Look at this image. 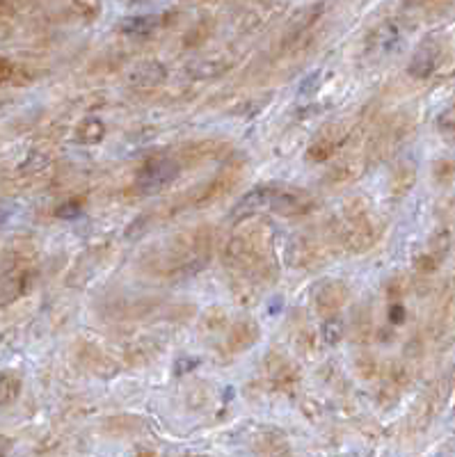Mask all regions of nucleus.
<instances>
[{"label": "nucleus", "mask_w": 455, "mask_h": 457, "mask_svg": "<svg viewBox=\"0 0 455 457\" xmlns=\"http://www.w3.org/2000/svg\"><path fill=\"white\" fill-rule=\"evenodd\" d=\"M439 60H442V48L435 39H428V42H423L415 57H412L410 62V74L417 76V78H428L432 71L439 67Z\"/></svg>", "instance_id": "1"}, {"label": "nucleus", "mask_w": 455, "mask_h": 457, "mask_svg": "<svg viewBox=\"0 0 455 457\" xmlns=\"http://www.w3.org/2000/svg\"><path fill=\"white\" fill-rule=\"evenodd\" d=\"M153 26H156V16H133L121 26V30L138 35V33H149Z\"/></svg>", "instance_id": "2"}, {"label": "nucleus", "mask_w": 455, "mask_h": 457, "mask_svg": "<svg viewBox=\"0 0 455 457\" xmlns=\"http://www.w3.org/2000/svg\"><path fill=\"white\" fill-rule=\"evenodd\" d=\"M101 137H103V126H101V121L89 119V121H85V124L80 126V140H85V142H99Z\"/></svg>", "instance_id": "3"}, {"label": "nucleus", "mask_w": 455, "mask_h": 457, "mask_svg": "<svg viewBox=\"0 0 455 457\" xmlns=\"http://www.w3.org/2000/svg\"><path fill=\"white\" fill-rule=\"evenodd\" d=\"M341 337H344V325H341L339 320H327L323 325V339L329 345H334L336 341H341Z\"/></svg>", "instance_id": "4"}, {"label": "nucleus", "mask_w": 455, "mask_h": 457, "mask_svg": "<svg viewBox=\"0 0 455 457\" xmlns=\"http://www.w3.org/2000/svg\"><path fill=\"white\" fill-rule=\"evenodd\" d=\"M439 126L444 130H455V106L451 110H446V113L439 117Z\"/></svg>", "instance_id": "5"}, {"label": "nucleus", "mask_w": 455, "mask_h": 457, "mask_svg": "<svg viewBox=\"0 0 455 457\" xmlns=\"http://www.w3.org/2000/svg\"><path fill=\"white\" fill-rule=\"evenodd\" d=\"M402 318H405V313H402V309H400V307H394V309H391V320H394V322H400Z\"/></svg>", "instance_id": "6"}, {"label": "nucleus", "mask_w": 455, "mask_h": 457, "mask_svg": "<svg viewBox=\"0 0 455 457\" xmlns=\"http://www.w3.org/2000/svg\"><path fill=\"white\" fill-rule=\"evenodd\" d=\"M138 457H156V455H153V453H140Z\"/></svg>", "instance_id": "7"}]
</instances>
